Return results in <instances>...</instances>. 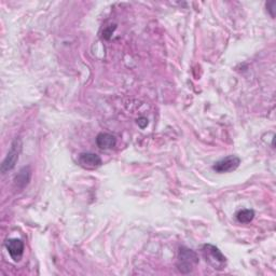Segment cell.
Masks as SVG:
<instances>
[{"instance_id": "cell-8", "label": "cell", "mask_w": 276, "mask_h": 276, "mask_svg": "<svg viewBox=\"0 0 276 276\" xmlns=\"http://www.w3.org/2000/svg\"><path fill=\"white\" fill-rule=\"evenodd\" d=\"M254 217H255V212L253 210L240 211L236 215L239 222H242V223H248L250 221H253Z\"/></svg>"}, {"instance_id": "cell-9", "label": "cell", "mask_w": 276, "mask_h": 276, "mask_svg": "<svg viewBox=\"0 0 276 276\" xmlns=\"http://www.w3.org/2000/svg\"><path fill=\"white\" fill-rule=\"evenodd\" d=\"M27 169H23L20 174H19V176H16L15 178V181L16 183H18V185H20L21 182H23V186L25 185H27V182L29 180V177H30V173L29 172H26Z\"/></svg>"}, {"instance_id": "cell-7", "label": "cell", "mask_w": 276, "mask_h": 276, "mask_svg": "<svg viewBox=\"0 0 276 276\" xmlns=\"http://www.w3.org/2000/svg\"><path fill=\"white\" fill-rule=\"evenodd\" d=\"M96 144L100 149H111L116 145V139L111 134L100 133L96 137Z\"/></svg>"}, {"instance_id": "cell-5", "label": "cell", "mask_w": 276, "mask_h": 276, "mask_svg": "<svg viewBox=\"0 0 276 276\" xmlns=\"http://www.w3.org/2000/svg\"><path fill=\"white\" fill-rule=\"evenodd\" d=\"M102 159L96 153L85 152L79 155V164L87 170H94L102 165Z\"/></svg>"}, {"instance_id": "cell-1", "label": "cell", "mask_w": 276, "mask_h": 276, "mask_svg": "<svg viewBox=\"0 0 276 276\" xmlns=\"http://www.w3.org/2000/svg\"><path fill=\"white\" fill-rule=\"evenodd\" d=\"M199 257L195 252L187 247H180L177 259V267L178 270L183 273L188 274L192 272V270L198 265Z\"/></svg>"}, {"instance_id": "cell-6", "label": "cell", "mask_w": 276, "mask_h": 276, "mask_svg": "<svg viewBox=\"0 0 276 276\" xmlns=\"http://www.w3.org/2000/svg\"><path fill=\"white\" fill-rule=\"evenodd\" d=\"M6 247L14 261H20L24 253V243L21 240L12 239L7 241Z\"/></svg>"}, {"instance_id": "cell-2", "label": "cell", "mask_w": 276, "mask_h": 276, "mask_svg": "<svg viewBox=\"0 0 276 276\" xmlns=\"http://www.w3.org/2000/svg\"><path fill=\"white\" fill-rule=\"evenodd\" d=\"M203 255L206 262L210 263L215 270H222L227 264V259L220 250L214 245L206 244L203 246Z\"/></svg>"}, {"instance_id": "cell-3", "label": "cell", "mask_w": 276, "mask_h": 276, "mask_svg": "<svg viewBox=\"0 0 276 276\" xmlns=\"http://www.w3.org/2000/svg\"><path fill=\"white\" fill-rule=\"evenodd\" d=\"M22 149V144L20 139H15L12 145H11V149L9 153L7 154L6 159L4 160L3 164H2V172L5 174L8 171H11L13 167L15 166V163L18 162L19 160V155L21 152Z\"/></svg>"}, {"instance_id": "cell-4", "label": "cell", "mask_w": 276, "mask_h": 276, "mask_svg": "<svg viewBox=\"0 0 276 276\" xmlns=\"http://www.w3.org/2000/svg\"><path fill=\"white\" fill-rule=\"evenodd\" d=\"M240 164H241L240 157H238L236 155H229L222 159V160L216 162L215 165L213 166V170L220 174L229 173L235 171Z\"/></svg>"}]
</instances>
